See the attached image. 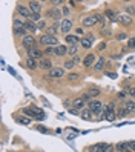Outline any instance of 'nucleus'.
I'll list each match as a JSON object with an SVG mask.
<instances>
[{
	"mask_svg": "<svg viewBox=\"0 0 135 152\" xmlns=\"http://www.w3.org/2000/svg\"><path fill=\"white\" fill-rule=\"evenodd\" d=\"M39 43H40V45H45L46 48H48V46H58V40H57V37H52V35H48V34L40 35Z\"/></svg>",
	"mask_w": 135,
	"mask_h": 152,
	"instance_id": "obj_1",
	"label": "nucleus"
},
{
	"mask_svg": "<svg viewBox=\"0 0 135 152\" xmlns=\"http://www.w3.org/2000/svg\"><path fill=\"white\" fill-rule=\"evenodd\" d=\"M98 22H103V15H88V17H85V19L82 20V23H83V26H94L95 23H98Z\"/></svg>",
	"mask_w": 135,
	"mask_h": 152,
	"instance_id": "obj_2",
	"label": "nucleus"
},
{
	"mask_svg": "<svg viewBox=\"0 0 135 152\" xmlns=\"http://www.w3.org/2000/svg\"><path fill=\"white\" fill-rule=\"evenodd\" d=\"M88 109L92 114H100L103 111V103L100 100H91L88 103Z\"/></svg>",
	"mask_w": 135,
	"mask_h": 152,
	"instance_id": "obj_3",
	"label": "nucleus"
},
{
	"mask_svg": "<svg viewBox=\"0 0 135 152\" xmlns=\"http://www.w3.org/2000/svg\"><path fill=\"white\" fill-rule=\"evenodd\" d=\"M17 12L26 20H31V17H32V12L29 10V6H23L22 3H17Z\"/></svg>",
	"mask_w": 135,
	"mask_h": 152,
	"instance_id": "obj_4",
	"label": "nucleus"
},
{
	"mask_svg": "<svg viewBox=\"0 0 135 152\" xmlns=\"http://www.w3.org/2000/svg\"><path fill=\"white\" fill-rule=\"evenodd\" d=\"M35 43H37V42H35V39L32 37V35H29V34L26 35V37H23V39H22V45H23V48H25L26 51L35 48Z\"/></svg>",
	"mask_w": 135,
	"mask_h": 152,
	"instance_id": "obj_5",
	"label": "nucleus"
},
{
	"mask_svg": "<svg viewBox=\"0 0 135 152\" xmlns=\"http://www.w3.org/2000/svg\"><path fill=\"white\" fill-rule=\"evenodd\" d=\"M71 29H72V20H71V19H63L61 23H60V31L65 35H69Z\"/></svg>",
	"mask_w": 135,
	"mask_h": 152,
	"instance_id": "obj_6",
	"label": "nucleus"
},
{
	"mask_svg": "<svg viewBox=\"0 0 135 152\" xmlns=\"http://www.w3.org/2000/svg\"><path fill=\"white\" fill-rule=\"evenodd\" d=\"M65 74V68H52L51 71H48V77L49 78H60Z\"/></svg>",
	"mask_w": 135,
	"mask_h": 152,
	"instance_id": "obj_7",
	"label": "nucleus"
},
{
	"mask_svg": "<svg viewBox=\"0 0 135 152\" xmlns=\"http://www.w3.org/2000/svg\"><path fill=\"white\" fill-rule=\"evenodd\" d=\"M26 52H28V57H29V58H35V60H37V58H43V52H42L40 49H37V48L28 49Z\"/></svg>",
	"mask_w": 135,
	"mask_h": 152,
	"instance_id": "obj_8",
	"label": "nucleus"
},
{
	"mask_svg": "<svg viewBox=\"0 0 135 152\" xmlns=\"http://www.w3.org/2000/svg\"><path fill=\"white\" fill-rule=\"evenodd\" d=\"M94 63H95V54H92V52H91V54H88L83 58V66L85 68H91Z\"/></svg>",
	"mask_w": 135,
	"mask_h": 152,
	"instance_id": "obj_9",
	"label": "nucleus"
},
{
	"mask_svg": "<svg viewBox=\"0 0 135 152\" xmlns=\"http://www.w3.org/2000/svg\"><path fill=\"white\" fill-rule=\"evenodd\" d=\"M85 104H86V102H85V98H83V97L72 100V108L77 109V111H78V109H83V108H85Z\"/></svg>",
	"mask_w": 135,
	"mask_h": 152,
	"instance_id": "obj_10",
	"label": "nucleus"
},
{
	"mask_svg": "<svg viewBox=\"0 0 135 152\" xmlns=\"http://www.w3.org/2000/svg\"><path fill=\"white\" fill-rule=\"evenodd\" d=\"M28 6H29V10H31V12L32 14H40V10H42V5H40V2H29L28 3Z\"/></svg>",
	"mask_w": 135,
	"mask_h": 152,
	"instance_id": "obj_11",
	"label": "nucleus"
},
{
	"mask_svg": "<svg viewBox=\"0 0 135 152\" xmlns=\"http://www.w3.org/2000/svg\"><path fill=\"white\" fill-rule=\"evenodd\" d=\"M117 20H118L120 23H123V25H126V26H129L132 23V19H131L129 14H121V15L117 17Z\"/></svg>",
	"mask_w": 135,
	"mask_h": 152,
	"instance_id": "obj_12",
	"label": "nucleus"
},
{
	"mask_svg": "<svg viewBox=\"0 0 135 152\" xmlns=\"http://www.w3.org/2000/svg\"><path fill=\"white\" fill-rule=\"evenodd\" d=\"M39 68H40V69H48V71H51L54 66H52V63H51V60H49V58H42Z\"/></svg>",
	"mask_w": 135,
	"mask_h": 152,
	"instance_id": "obj_13",
	"label": "nucleus"
},
{
	"mask_svg": "<svg viewBox=\"0 0 135 152\" xmlns=\"http://www.w3.org/2000/svg\"><path fill=\"white\" fill-rule=\"evenodd\" d=\"M104 63H106V58L101 56V57H98V60L95 61V65H94V69L95 71H101L104 68Z\"/></svg>",
	"mask_w": 135,
	"mask_h": 152,
	"instance_id": "obj_14",
	"label": "nucleus"
},
{
	"mask_svg": "<svg viewBox=\"0 0 135 152\" xmlns=\"http://www.w3.org/2000/svg\"><path fill=\"white\" fill-rule=\"evenodd\" d=\"M25 28H26L28 32H35L37 31V25H35L34 22H31V20H25Z\"/></svg>",
	"mask_w": 135,
	"mask_h": 152,
	"instance_id": "obj_15",
	"label": "nucleus"
},
{
	"mask_svg": "<svg viewBox=\"0 0 135 152\" xmlns=\"http://www.w3.org/2000/svg\"><path fill=\"white\" fill-rule=\"evenodd\" d=\"M68 54V48L65 46V45H58V46H55V56L61 57V56H66Z\"/></svg>",
	"mask_w": 135,
	"mask_h": 152,
	"instance_id": "obj_16",
	"label": "nucleus"
},
{
	"mask_svg": "<svg viewBox=\"0 0 135 152\" xmlns=\"http://www.w3.org/2000/svg\"><path fill=\"white\" fill-rule=\"evenodd\" d=\"M39 65H40V63H39V61L35 60V58H29V57L26 58V66H28L29 69H35V68H39Z\"/></svg>",
	"mask_w": 135,
	"mask_h": 152,
	"instance_id": "obj_17",
	"label": "nucleus"
},
{
	"mask_svg": "<svg viewBox=\"0 0 135 152\" xmlns=\"http://www.w3.org/2000/svg\"><path fill=\"white\" fill-rule=\"evenodd\" d=\"M65 40L68 42V43H71V45H77V43H80V42H82V40H80L78 37H77V35H65Z\"/></svg>",
	"mask_w": 135,
	"mask_h": 152,
	"instance_id": "obj_18",
	"label": "nucleus"
},
{
	"mask_svg": "<svg viewBox=\"0 0 135 152\" xmlns=\"http://www.w3.org/2000/svg\"><path fill=\"white\" fill-rule=\"evenodd\" d=\"M109 146H111L109 143H100V145H95L94 148H95V152H106Z\"/></svg>",
	"mask_w": 135,
	"mask_h": 152,
	"instance_id": "obj_19",
	"label": "nucleus"
},
{
	"mask_svg": "<svg viewBox=\"0 0 135 152\" xmlns=\"http://www.w3.org/2000/svg\"><path fill=\"white\" fill-rule=\"evenodd\" d=\"M48 15H49V17H52V19H60L61 12H60V10H58V8H54V10L48 11Z\"/></svg>",
	"mask_w": 135,
	"mask_h": 152,
	"instance_id": "obj_20",
	"label": "nucleus"
},
{
	"mask_svg": "<svg viewBox=\"0 0 135 152\" xmlns=\"http://www.w3.org/2000/svg\"><path fill=\"white\" fill-rule=\"evenodd\" d=\"M115 148H117V152H126V151H128L129 148H128V143H117V145H115Z\"/></svg>",
	"mask_w": 135,
	"mask_h": 152,
	"instance_id": "obj_21",
	"label": "nucleus"
},
{
	"mask_svg": "<svg viewBox=\"0 0 135 152\" xmlns=\"http://www.w3.org/2000/svg\"><path fill=\"white\" fill-rule=\"evenodd\" d=\"M124 108L128 109L129 114L135 112V102H131V100H129V102H126V103H124Z\"/></svg>",
	"mask_w": 135,
	"mask_h": 152,
	"instance_id": "obj_22",
	"label": "nucleus"
},
{
	"mask_svg": "<svg viewBox=\"0 0 135 152\" xmlns=\"http://www.w3.org/2000/svg\"><path fill=\"white\" fill-rule=\"evenodd\" d=\"M80 45H82V48H85V49H89V48H92V42H91V40H88L86 37H83V39H82V42H80Z\"/></svg>",
	"mask_w": 135,
	"mask_h": 152,
	"instance_id": "obj_23",
	"label": "nucleus"
},
{
	"mask_svg": "<svg viewBox=\"0 0 135 152\" xmlns=\"http://www.w3.org/2000/svg\"><path fill=\"white\" fill-rule=\"evenodd\" d=\"M23 26H25V22H23V20H20V19H15V20L12 22V28H14V29L23 28Z\"/></svg>",
	"mask_w": 135,
	"mask_h": 152,
	"instance_id": "obj_24",
	"label": "nucleus"
},
{
	"mask_svg": "<svg viewBox=\"0 0 135 152\" xmlns=\"http://www.w3.org/2000/svg\"><path fill=\"white\" fill-rule=\"evenodd\" d=\"M104 15H106L109 20H117V17H118V15H117V14H115L112 10H107V11L104 12Z\"/></svg>",
	"mask_w": 135,
	"mask_h": 152,
	"instance_id": "obj_25",
	"label": "nucleus"
},
{
	"mask_svg": "<svg viewBox=\"0 0 135 152\" xmlns=\"http://www.w3.org/2000/svg\"><path fill=\"white\" fill-rule=\"evenodd\" d=\"M77 51H78L77 45H71V46L68 48V54L69 56H77Z\"/></svg>",
	"mask_w": 135,
	"mask_h": 152,
	"instance_id": "obj_26",
	"label": "nucleus"
},
{
	"mask_svg": "<svg viewBox=\"0 0 135 152\" xmlns=\"http://www.w3.org/2000/svg\"><path fill=\"white\" fill-rule=\"evenodd\" d=\"M126 12H128L129 15H135V3H134V5H128V6H126Z\"/></svg>",
	"mask_w": 135,
	"mask_h": 152,
	"instance_id": "obj_27",
	"label": "nucleus"
},
{
	"mask_svg": "<svg viewBox=\"0 0 135 152\" xmlns=\"http://www.w3.org/2000/svg\"><path fill=\"white\" fill-rule=\"evenodd\" d=\"M88 94L91 95V97H97L98 94H100V89H98V88H91V89L88 91Z\"/></svg>",
	"mask_w": 135,
	"mask_h": 152,
	"instance_id": "obj_28",
	"label": "nucleus"
},
{
	"mask_svg": "<svg viewBox=\"0 0 135 152\" xmlns=\"http://www.w3.org/2000/svg\"><path fill=\"white\" fill-rule=\"evenodd\" d=\"M91 111L89 109H83V112H82V118H85V120H91Z\"/></svg>",
	"mask_w": 135,
	"mask_h": 152,
	"instance_id": "obj_29",
	"label": "nucleus"
},
{
	"mask_svg": "<svg viewBox=\"0 0 135 152\" xmlns=\"http://www.w3.org/2000/svg\"><path fill=\"white\" fill-rule=\"evenodd\" d=\"M75 66V61L74 60H66L65 61V69H72Z\"/></svg>",
	"mask_w": 135,
	"mask_h": 152,
	"instance_id": "obj_30",
	"label": "nucleus"
},
{
	"mask_svg": "<svg viewBox=\"0 0 135 152\" xmlns=\"http://www.w3.org/2000/svg\"><path fill=\"white\" fill-rule=\"evenodd\" d=\"M15 120H17V123H20V124H29V123H31L29 118H25V117H23V118H22V117H17Z\"/></svg>",
	"mask_w": 135,
	"mask_h": 152,
	"instance_id": "obj_31",
	"label": "nucleus"
},
{
	"mask_svg": "<svg viewBox=\"0 0 135 152\" xmlns=\"http://www.w3.org/2000/svg\"><path fill=\"white\" fill-rule=\"evenodd\" d=\"M23 114L29 115V117H32V118H37V117H35V114H34V111H32L31 108H26V109H23Z\"/></svg>",
	"mask_w": 135,
	"mask_h": 152,
	"instance_id": "obj_32",
	"label": "nucleus"
},
{
	"mask_svg": "<svg viewBox=\"0 0 135 152\" xmlns=\"http://www.w3.org/2000/svg\"><path fill=\"white\" fill-rule=\"evenodd\" d=\"M55 34H57V28H55V26H51V28H48V35L55 37Z\"/></svg>",
	"mask_w": 135,
	"mask_h": 152,
	"instance_id": "obj_33",
	"label": "nucleus"
},
{
	"mask_svg": "<svg viewBox=\"0 0 135 152\" xmlns=\"http://www.w3.org/2000/svg\"><path fill=\"white\" fill-rule=\"evenodd\" d=\"M126 114H129V112H128V109H126V108H123V109H121V108H120V109H118V112H117V117H124Z\"/></svg>",
	"mask_w": 135,
	"mask_h": 152,
	"instance_id": "obj_34",
	"label": "nucleus"
},
{
	"mask_svg": "<svg viewBox=\"0 0 135 152\" xmlns=\"http://www.w3.org/2000/svg\"><path fill=\"white\" fill-rule=\"evenodd\" d=\"M45 54H55V48H54V46H48L46 49H45Z\"/></svg>",
	"mask_w": 135,
	"mask_h": 152,
	"instance_id": "obj_35",
	"label": "nucleus"
},
{
	"mask_svg": "<svg viewBox=\"0 0 135 152\" xmlns=\"http://www.w3.org/2000/svg\"><path fill=\"white\" fill-rule=\"evenodd\" d=\"M128 46H129L131 49H135V37H132V39L128 40Z\"/></svg>",
	"mask_w": 135,
	"mask_h": 152,
	"instance_id": "obj_36",
	"label": "nucleus"
},
{
	"mask_svg": "<svg viewBox=\"0 0 135 152\" xmlns=\"http://www.w3.org/2000/svg\"><path fill=\"white\" fill-rule=\"evenodd\" d=\"M40 19H42V17H40V14H32V17H31V22H40Z\"/></svg>",
	"mask_w": 135,
	"mask_h": 152,
	"instance_id": "obj_37",
	"label": "nucleus"
},
{
	"mask_svg": "<svg viewBox=\"0 0 135 152\" xmlns=\"http://www.w3.org/2000/svg\"><path fill=\"white\" fill-rule=\"evenodd\" d=\"M77 78H78V74H69V75H68L69 82H74V80H77Z\"/></svg>",
	"mask_w": 135,
	"mask_h": 152,
	"instance_id": "obj_38",
	"label": "nucleus"
},
{
	"mask_svg": "<svg viewBox=\"0 0 135 152\" xmlns=\"http://www.w3.org/2000/svg\"><path fill=\"white\" fill-rule=\"evenodd\" d=\"M128 35H126L124 32H120V34H117V40H124Z\"/></svg>",
	"mask_w": 135,
	"mask_h": 152,
	"instance_id": "obj_39",
	"label": "nucleus"
},
{
	"mask_svg": "<svg viewBox=\"0 0 135 152\" xmlns=\"http://www.w3.org/2000/svg\"><path fill=\"white\" fill-rule=\"evenodd\" d=\"M35 129H37L39 132H43V134H48V129L45 128V126H37V128H35Z\"/></svg>",
	"mask_w": 135,
	"mask_h": 152,
	"instance_id": "obj_40",
	"label": "nucleus"
},
{
	"mask_svg": "<svg viewBox=\"0 0 135 152\" xmlns=\"http://www.w3.org/2000/svg\"><path fill=\"white\" fill-rule=\"evenodd\" d=\"M128 148L135 152V141H128Z\"/></svg>",
	"mask_w": 135,
	"mask_h": 152,
	"instance_id": "obj_41",
	"label": "nucleus"
},
{
	"mask_svg": "<svg viewBox=\"0 0 135 152\" xmlns=\"http://www.w3.org/2000/svg\"><path fill=\"white\" fill-rule=\"evenodd\" d=\"M45 26H46V23H45V22L42 20V22H39V25H37V29H43Z\"/></svg>",
	"mask_w": 135,
	"mask_h": 152,
	"instance_id": "obj_42",
	"label": "nucleus"
},
{
	"mask_svg": "<svg viewBox=\"0 0 135 152\" xmlns=\"http://www.w3.org/2000/svg\"><path fill=\"white\" fill-rule=\"evenodd\" d=\"M128 91H129V94H131L132 97H135V86H132V88H129V89H128Z\"/></svg>",
	"mask_w": 135,
	"mask_h": 152,
	"instance_id": "obj_43",
	"label": "nucleus"
},
{
	"mask_svg": "<svg viewBox=\"0 0 135 152\" xmlns=\"http://www.w3.org/2000/svg\"><path fill=\"white\" fill-rule=\"evenodd\" d=\"M86 39H88V40H91L92 43H94V40H95V39H94V35H92V34H88V35H86Z\"/></svg>",
	"mask_w": 135,
	"mask_h": 152,
	"instance_id": "obj_44",
	"label": "nucleus"
},
{
	"mask_svg": "<svg viewBox=\"0 0 135 152\" xmlns=\"http://www.w3.org/2000/svg\"><path fill=\"white\" fill-rule=\"evenodd\" d=\"M75 32H77V34H78V35H82V34H83V32H85V31H83V29H82V28H77V29H75Z\"/></svg>",
	"mask_w": 135,
	"mask_h": 152,
	"instance_id": "obj_45",
	"label": "nucleus"
},
{
	"mask_svg": "<svg viewBox=\"0 0 135 152\" xmlns=\"http://www.w3.org/2000/svg\"><path fill=\"white\" fill-rule=\"evenodd\" d=\"M52 5H61V0H52Z\"/></svg>",
	"mask_w": 135,
	"mask_h": 152,
	"instance_id": "obj_46",
	"label": "nucleus"
},
{
	"mask_svg": "<svg viewBox=\"0 0 135 152\" xmlns=\"http://www.w3.org/2000/svg\"><path fill=\"white\" fill-rule=\"evenodd\" d=\"M118 97H120V98H124V97H126V92H123V91L118 92Z\"/></svg>",
	"mask_w": 135,
	"mask_h": 152,
	"instance_id": "obj_47",
	"label": "nucleus"
},
{
	"mask_svg": "<svg viewBox=\"0 0 135 152\" xmlns=\"http://www.w3.org/2000/svg\"><path fill=\"white\" fill-rule=\"evenodd\" d=\"M74 61H75V63H78V61H80V57L78 56H74V58H72Z\"/></svg>",
	"mask_w": 135,
	"mask_h": 152,
	"instance_id": "obj_48",
	"label": "nucleus"
},
{
	"mask_svg": "<svg viewBox=\"0 0 135 152\" xmlns=\"http://www.w3.org/2000/svg\"><path fill=\"white\" fill-rule=\"evenodd\" d=\"M126 152H134V151H131V149H128V151H126Z\"/></svg>",
	"mask_w": 135,
	"mask_h": 152,
	"instance_id": "obj_49",
	"label": "nucleus"
}]
</instances>
